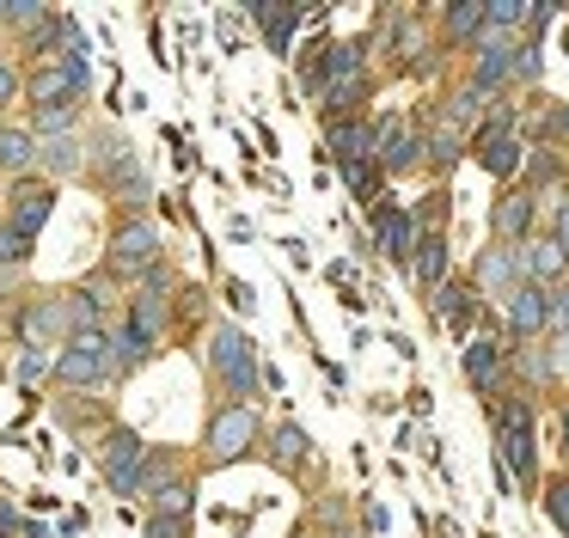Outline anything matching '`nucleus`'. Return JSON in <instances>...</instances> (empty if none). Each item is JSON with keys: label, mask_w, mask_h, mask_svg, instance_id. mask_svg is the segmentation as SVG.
<instances>
[{"label": "nucleus", "mask_w": 569, "mask_h": 538, "mask_svg": "<svg viewBox=\"0 0 569 538\" xmlns=\"http://www.w3.org/2000/svg\"><path fill=\"white\" fill-rule=\"evenodd\" d=\"M166 239H160V227L153 220H123L117 227V239H111V257H104V276H148L153 263H166Z\"/></svg>", "instance_id": "39448f33"}, {"label": "nucleus", "mask_w": 569, "mask_h": 538, "mask_svg": "<svg viewBox=\"0 0 569 538\" xmlns=\"http://www.w3.org/2000/svg\"><path fill=\"white\" fill-rule=\"evenodd\" d=\"M251 24L263 31V43L276 49V56H288V43H295V31L307 24V7L300 0H246Z\"/></svg>", "instance_id": "9b49d317"}, {"label": "nucleus", "mask_w": 569, "mask_h": 538, "mask_svg": "<svg viewBox=\"0 0 569 538\" xmlns=\"http://www.w3.org/2000/svg\"><path fill=\"white\" fill-rule=\"evenodd\" d=\"M19 538H56V532L43 520H26V526H19Z\"/></svg>", "instance_id": "37998d69"}, {"label": "nucleus", "mask_w": 569, "mask_h": 538, "mask_svg": "<svg viewBox=\"0 0 569 538\" xmlns=\"http://www.w3.org/2000/svg\"><path fill=\"white\" fill-rule=\"evenodd\" d=\"M26 92H31V104H38V110H43V104H68V98L80 104V92L68 86V73L56 68V61H43V68L31 73V80H26Z\"/></svg>", "instance_id": "412c9836"}, {"label": "nucleus", "mask_w": 569, "mask_h": 538, "mask_svg": "<svg viewBox=\"0 0 569 538\" xmlns=\"http://www.w3.org/2000/svg\"><path fill=\"white\" fill-rule=\"evenodd\" d=\"M87 171H92V178H99L111 196H123V208H136V220H141V208L153 202L148 171H141L136 147H129L117 129H104V134H92V141H87Z\"/></svg>", "instance_id": "f257e3e1"}, {"label": "nucleus", "mask_w": 569, "mask_h": 538, "mask_svg": "<svg viewBox=\"0 0 569 538\" xmlns=\"http://www.w3.org/2000/svg\"><path fill=\"white\" fill-rule=\"evenodd\" d=\"M325 153H331L337 166H349V159H373V122H361V117L325 122Z\"/></svg>", "instance_id": "4468645a"}, {"label": "nucleus", "mask_w": 569, "mask_h": 538, "mask_svg": "<svg viewBox=\"0 0 569 538\" xmlns=\"http://www.w3.org/2000/svg\"><path fill=\"white\" fill-rule=\"evenodd\" d=\"M471 153H478V166L490 171V178H515V171L527 166V141H520V129H478L471 134Z\"/></svg>", "instance_id": "f8f14e48"}, {"label": "nucleus", "mask_w": 569, "mask_h": 538, "mask_svg": "<svg viewBox=\"0 0 569 538\" xmlns=\"http://www.w3.org/2000/svg\"><path fill=\"white\" fill-rule=\"evenodd\" d=\"M447 202H453L447 190H429V196H422L417 215H410V220H417V232H441V227H447Z\"/></svg>", "instance_id": "473e14b6"}, {"label": "nucleus", "mask_w": 569, "mask_h": 538, "mask_svg": "<svg viewBox=\"0 0 569 538\" xmlns=\"http://www.w3.org/2000/svg\"><path fill=\"white\" fill-rule=\"evenodd\" d=\"M410 276H417L422 293H435L447 281V239L441 232H422L417 239V251H410Z\"/></svg>", "instance_id": "f3484780"}, {"label": "nucleus", "mask_w": 569, "mask_h": 538, "mask_svg": "<svg viewBox=\"0 0 569 538\" xmlns=\"http://www.w3.org/2000/svg\"><path fill=\"white\" fill-rule=\"evenodd\" d=\"M148 538H190V520H166V514H148Z\"/></svg>", "instance_id": "4c0bfd02"}, {"label": "nucleus", "mask_w": 569, "mask_h": 538, "mask_svg": "<svg viewBox=\"0 0 569 538\" xmlns=\"http://www.w3.org/2000/svg\"><path fill=\"white\" fill-rule=\"evenodd\" d=\"M0 171H7V178H31V171H38V134L31 129H0Z\"/></svg>", "instance_id": "6ab92c4d"}, {"label": "nucleus", "mask_w": 569, "mask_h": 538, "mask_svg": "<svg viewBox=\"0 0 569 538\" xmlns=\"http://www.w3.org/2000/svg\"><path fill=\"white\" fill-rule=\"evenodd\" d=\"M258 440V410L251 404H227V410H214V422H209V459L214 465H227V459H239V452Z\"/></svg>", "instance_id": "1a4fd4ad"}, {"label": "nucleus", "mask_w": 569, "mask_h": 538, "mask_svg": "<svg viewBox=\"0 0 569 538\" xmlns=\"http://www.w3.org/2000/svg\"><path fill=\"white\" fill-rule=\"evenodd\" d=\"M7 202H13V208H7V220H0V227H13L19 239H38L43 220L56 215V183H43V178H19Z\"/></svg>", "instance_id": "6e6552de"}, {"label": "nucleus", "mask_w": 569, "mask_h": 538, "mask_svg": "<svg viewBox=\"0 0 569 538\" xmlns=\"http://www.w3.org/2000/svg\"><path fill=\"white\" fill-rule=\"evenodd\" d=\"M209 373L221 379V386L233 391L239 404L258 391L263 367H258V349H251V337H246L239 325H214V330H209Z\"/></svg>", "instance_id": "7ed1b4c3"}, {"label": "nucleus", "mask_w": 569, "mask_h": 538, "mask_svg": "<svg viewBox=\"0 0 569 538\" xmlns=\"http://www.w3.org/2000/svg\"><path fill=\"white\" fill-rule=\"evenodd\" d=\"M227 300H233L239 312H251V306H258V300H251V288H246V281H227Z\"/></svg>", "instance_id": "79ce46f5"}, {"label": "nucleus", "mask_w": 569, "mask_h": 538, "mask_svg": "<svg viewBox=\"0 0 569 538\" xmlns=\"http://www.w3.org/2000/svg\"><path fill=\"white\" fill-rule=\"evenodd\" d=\"M563 440H569V404H563Z\"/></svg>", "instance_id": "a18cd8bd"}, {"label": "nucleus", "mask_w": 569, "mask_h": 538, "mask_svg": "<svg viewBox=\"0 0 569 538\" xmlns=\"http://www.w3.org/2000/svg\"><path fill=\"white\" fill-rule=\"evenodd\" d=\"M520 251H527V281L532 288H551V281H563L569 257L557 239H520Z\"/></svg>", "instance_id": "a211bd4d"}, {"label": "nucleus", "mask_w": 569, "mask_h": 538, "mask_svg": "<svg viewBox=\"0 0 569 538\" xmlns=\"http://www.w3.org/2000/svg\"><path fill=\"white\" fill-rule=\"evenodd\" d=\"M368 215H373V245H380L392 263H410V251H417V239H422L417 220H410V208H398L392 196H380Z\"/></svg>", "instance_id": "9d476101"}, {"label": "nucleus", "mask_w": 569, "mask_h": 538, "mask_svg": "<svg viewBox=\"0 0 569 538\" xmlns=\"http://www.w3.org/2000/svg\"><path fill=\"white\" fill-rule=\"evenodd\" d=\"M502 361H508L502 342H496V337H478L466 355H459V373H466L478 391H496V379H502Z\"/></svg>", "instance_id": "2eb2a0df"}, {"label": "nucleus", "mask_w": 569, "mask_h": 538, "mask_svg": "<svg viewBox=\"0 0 569 538\" xmlns=\"http://www.w3.org/2000/svg\"><path fill=\"white\" fill-rule=\"evenodd\" d=\"M43 12H50L43 0H0V31H31Z\"/></svg>", "instance_id": "c85d7f7f"}, {"label": "nucleus", "mask_w": 569, "mask_h": 538, "mask_svg": "<svg viewBox=\"0 0 569 538\" xmlns=\"http://www.w3.org/2000/svg\"><path fill=\"white\" fill-rule=\"evenodd\" d=\"M19 526H26V514L13 508V496H0V538H19Z\"/></svg>", "instance_id": "ea45409f"}, {"label": "nucleus", "mask_w": 569, "mask_h": 538, "mask_svg": "<svg viewBox=\"0 0 569 538\" xmlns=\"http://www.w3.org/2000/svg\"><path fill=\"white\" fill-rule=\"evenodd\" d=\"M441 31H447V43H471L483 31V0H447Z\"/></svg>", "instance_id": "5701e85b"}, {"label": "nucleus", "mask_w": 569, "mask_h": 538, "mask_svg": "<svg viewBox=\"0 0 569 538\" xmlns=\"http://www.w3.org/2000/svg\"><path fill=\"white\" fill-rule=\"evenodd\" d=\"M508 325L520 330V337H532V330H545V288H515L508 293Z\"/></svg>", "instance_id": "4be33fe9"}, {"label": "nucleus", "mask_w": 569, "mask_h": 538, "mask_svg": "<svg viewBox=\"0 0 569 538\" xmlns=\"http://www.w3.org/2000/svg\"><path fill=\"white\" fill-rule=\"evenodd\" d=\"M38 171H43V183L80 178V171H87V141H80V134H50V141H38Z\"/></svg>", "instance_id": "ddd939ff"}, {"label": "nucleus", "mask_w": 569, "mask_h": 538, "mask_svg": "<svg viewBox=\"0 0 569 538\" xmlns=\"http://www.w3.org/2000/svg\"><path fill=\"white\" fill-rule=\"evenodd\" d=\"M422 134L429 129H410L405 117H373V166H380L386 178H405L422 159Z\"/></svg>", "instance_id": "0eeeda50"}, {"label": "nucleus", "mask_w": 569, "mask_h": 538, "mask_svg": "<svg viewBox=\"0 0 569 538\" xmlns=\"http://www.w3.org/2000/svg\"><path fill=\"white\" fill-rule=\"evenodd\" d=\"M496 447H502V471L508 484L539 489V440H532V404L515 398L496 410Z\"/></svg>", "instance_id": "f03ea898"}, {"label": "nucleus", "mask_w": 569, "mask_h": 538, "mask_svg": "<svg viewBox=\"0 0 569 538\" xmlns=\"http://www.w3.org/2000/svg\"><path fill=\"white\" fill-rule=\"evenodd\" d=\"M104 349H111V373H129V367H141L153 355V342L136 337L129 325H111V330H104Z\"/></svg>", "instance_id": "aec40b11"}, {"label": "nucleus", "mask_w": 569, "mask_h": 538, "mask_svg": "<svg viewBox=\"0 0 569 538\" xmlns=\"http://www.w3.org/2000/svg\"><path fill=\"white\" fill-rule=\"evenodd\" d=\"M343 183H349V190H356V202H380V190H386V171L380 166H373V159H349V166H343Z\"/></svg>", "instance_id": "a878e982"}, {"label": "nucleus", "mask_w": 569, "mask_h": 538, "mask_svg": "<svg viewBox=\"0 0 569 538\" xmlns=\"http://www.w3.org/2000/svg\"><path fill=\"white\" fill-rule=\"evenodd\" d=\"M50 367H56V355L38 349V342H26V349H19V361H13V373H19V386H38Z\"/></svg>", "instance_id": "7c9ffc66"}, {"label": "nucleus", "mask_w": 569, "mask_h": 538, "mask_svg": "<svg viewBox=\"0 0 569 538\" xmlns=\"http://www.w3.org/2000/svg\"><path fill=\"white\" fill-rule=\"evenodd\" d=\"M557 134H569V104H563V110H557Z\"/></svg>", "instance_id": "c03bdc74"}, {"label": "nucleus", "mask_w": 569, "mask_h": 538, "mask_svg": "<svg viewBox=\"0 0 569 538\" xmlns=\"http://www.w3.org/2000/svg\"><path fill=\"white\" fill-rule=\"evenodd\" d=\"M319 98H325V122H337V117H356V104L368 98V73H356V80H331Z\"/></svg>", "instance_id": "b1692460"}, {"label": "nucleus", "mask_w": 569, "mask_h": 538, "mask_svg": "<svg viewBox=\"0 0 569 538\" xmlns=\"http://www.w3.org/2000/svg\"><path fill=\"white\" fill-rule=\"evenodd\" d=\"M26 92V80H19V68L7 56H0V104H13V98Z\"/></svg>", "instance_id": "58836bf2"}, {"label": "nucleus", "mask_w": 569, "mask_h": 538, "mask_svg": "<svg viewBox=\"0 0 569 538\" xmlns=\"http://www.w3.org/2000/svg\"><path fill=\"white\" fill-rule=\"evenodd\" d=\"M62 386H99L111 373V349H104V330H74V337L56 349V367H50Z\"/></svg>", "instance_id": "423d86ee"}, {"label": "nucleus", "mask_w": 569, "mask_h": 538, "mask_svg": "<svg viewBox=\"0 0 569 538\" xmlns=\"http://www.w3.org/2000/svg\"><path fill=\"white\" fill-rule=\"evenodd\" d=\"M483 104H490V92H478V86H459V92H453V110H447V129L466 134V122L478 117Z\"/></svg>", "instance_id": "c756f323"}, {"label": "nucleus", "mask_w": 569, "mask_h": 538, "mask_svg": "<svg viewBox=\"0 0 569 538\" xmlns=\"http://www.w3.org/2000/svg\"><path fill=\"white\" fill-rule=\"evenodd\" d=\"M307 447H312V440H307V428H300V422H282V428H276V465H282V471H300V465H307Z\"/></svg>", "instance_id": "cd10ccee"}, {"label": "nucleus", "mask_w": 569, "mask_h": 538, "mask_svg": "<svg viewBox=\"0 0 569 538\" xmlns=\"http://www.w3.org/2000/svg\"><path fill=\"white\" fill-rule=\"evenodd\" d=\"M545 325H557L569 337V288H557V293H545Z\"/></svg>", "instance_id": "e433bc0d"}, {"label": "nucleus", "mask_w": 569, "mask_h": 538, "mask_svg": "<svg viewBox=\"0 0 569 538\" xmlns=\"http://www.w3.org/2000/svg\"><path fill=\"white\" fill-rule=\"evenodd\" d=\"M551 239L563 245V257H569V196L557 202V215H551Z\"/></svg>", "instance_id": "a19ab883"}, {"label": "nucleus", "mask_w": 569, "mask_h": 538, "mask_svg": "<svg viewBox=\"0 0 569 538\" xmlns=\"http://www.w3.org/2000/svg\"><path fill=\"white\" fill-rule=\"evenodd\" d=\"M459 153H466V134H459V129H435V134H422V159H429V166L453 171V166H459Z\"/></svg>", "instance_id": "bb28decb"}, {"label": "nucleus", "mask_w": 569, "mask_h": 538, "mask_svg": "<svg viewBox=\"0 0 569 538\" xmlns=\"http://www.w3.org/2000/svg\"><path fill=\"white\" fill-rule=\"evenodd\" d=\"M551 178H557V153H551V147H539V153L527 147V190H532V183H551Z\"/></svg>", "instance_id": "c9c22d12"}, {"label": "nucleus", "mask_w": 569, "mask_h": 538, "mask_svg": "<svg viewBox=\"0 0 569 538\" xmlns=\"http://www.w3.org/2000/svg\"><path fill=\"white\" fill-rule=\"evenodd\" d=\"M490 227H496V239H502V245L527 239V232H532V190H527V183H520V190H508L502 202H496Z\"/></svg>", "instance_id": "dca6fc26"}, {"label": "nucleus", "mask_w": 569, "mask_h": 538, "mask_svg": "<svg viewBox=\"0 0 569 538\" xmlns=\"http://www.w3.org/2000/svg\"><path fill=\"white\" fill-rule=\"evenodd\" d=\"M148 452L153 447L136 428H111V435H104V452H99L104 484H111L117 496H141V489H148Z\"/></svg>", "instance_id": "20e7f679"}, {"label": "nucleus", "mask_w": 569, "mask_h": 538, "mask_svg": "<svg viewBox=\"0 0 569 538\" xmlns=\"http://www.w3.org/2000/svg\"><path fill=\"white\" fill-rule=\"evenodd\" d=\"M331 538H349V532H331Z\"/></svg>", "instance_id": "de8ad7c7"}, {"label": "nucleus", "mask_w": 569, "mask_h": 538, "mask_svg": "<svg viewBox=\"0 0 569 538\" xmlns=\"http://www.w3.org/2000/svg\"><path fill=\"white\" fill-rule=\"evenodd\" d=\"M7 288H13V276H0V293H7Z\"/></svg>", "instance_id": "49530a36"}, {"label": "nucleus", "mask_w": 569, "mask_h": 538, "mask_svg": "<svg viewBox=\"0 0 569 538\" xmlns=\"http://www.w3.org/2000/svg\"><path fill=\"white\" fill-rule=\"evenodd\" d=\"M74 122H80V104H74V98H68V104L31 110V134H38V141H50V134H74Z\"/></svg>", "instance_id": "393cba45"}, {"label": "nucleus", "mask_w": 569, "mask_h": 538, "mask_svg": "<svg viewBox=\"0 0 569 538\" xmlns=\"http://www.w3.org/2000/svg\"><path fill=\"white\" fill-rule=\"evenodd\" d=\"M31 257V239H19L13 227H0V276H7V269H19Z\"/></svg>", "instance_id": "72a5a7b5"}, {"label": "nucleus", "mask_w": 569, "mask_h": 538, "mask_svg": "<svg viewBox=\"0 0 569 538\" xmlns=\"http://www.w3.org/2000/svg\"><path fill=\"white\" fill-rule=\"evenodd\" d=\"M539 73H545V61H539L532 43H520L515 56H508V80H539Z\"/></svg>", "instance_id": "f704fd0d"}, {"label": "nucleus", "mask_w": 569, "mask_h": 538, "mask_svg": "<svg viewBox=\"0 0 569 538\" xmlns=\"http://www.w3.org/2000/svg\"><path fill=\"white\" fill-rule=\"evenodd\" d=\"M545 520H551L557 532H569V471L545 484Z\"/></svg>", "instance_id": "2f4dec72"}]
</instances>
